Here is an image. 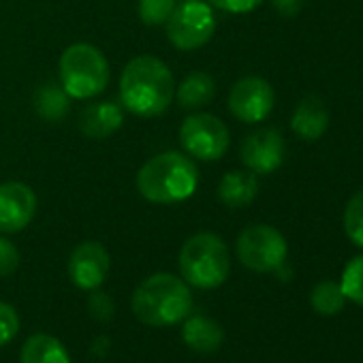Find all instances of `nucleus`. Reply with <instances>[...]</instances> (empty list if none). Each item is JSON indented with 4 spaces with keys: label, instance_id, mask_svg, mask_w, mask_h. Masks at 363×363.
Returning <instances> with one entry per match:
<instances>
[{
    "label": "nucleus",
    "instance_id": "obj_1",
    "mask_svg": "<svg viewBox=\"0 0 363 363\" xmlns=\"http://www.w3.org/2000/svg\"><path fill=\"white\" fill-rule=\"evenodd\" d=\"M175 94L171 69L154 56L133 58L120 77V99L124 109L139 118H156L167 111Z\"/></svg>",
    "mask_w": 363,
    "mask_h": 363
},
{
    "label": "nucleus",
    "instance_id": "obj_2",
    "mask_svg": "<svg viewBox=\"0 0 363 363\" xmlns=\"http://www.w3.org/2000/svg\"><path fill=\"white\" fill-rule=\"evenodd\" d=\"M197 186L199 169L195 160L173 150L152 156L137 173V191L150 203H182L197 193Z\"/></svg>",
    "mask_w": 363,
    "mask_h": 363
},
{
    "label": "nucleus",
    "instance_id": "obj_3",
    "mask_svg": "<svg viewBox=\"0 0 363 363\" xmlns=\"http://www.w3.org/2000/svg\"><path fill=\"white\" fill-rule=\"evenodd\" d=\"M133 314L150 327H171L184 320L193 310L191 286L167 272L152 274L133 293Z\"/></svg>",
    "mask_w": 363,
    "mask_h": 363
},
{
    "label": "nucleus",
    "instance_id": "obj_4",
    "mask_svg": "<svg viewBox=\"0 0 363 363\" xmlns=\"http://www.w3.org/2000/svg\"><path fill=\"white\" fill-rule=\"evenodd\" d=\"M182 280L195 289H218L231 272L229 248L220 235L201 231L189 238L179 250Z\"/></svg>",
    "mask_w": 363,
    "mask_h": 363
},
{
    "label": "nucleus",
    "instance_id": "obj_5",
    "mask_svg": "<svg viewBox=\"0 0 363 363\" xmlns=\"http://www.w3.org/2000/svg\"><path fill=\"white\" fill-rule=\"evenodd\" d=\"M60 86L71 99H92L109 84V62L90 43H73L60 56Z\"/></svg>",
    "mask_w": 363,
    "mask_h": 363
},
{
    "label": "nucleus",
    "instance_id": "obj_6",
    "mask_svg": "<svg viewBox=\"0 0 363 363\" xmlns=\"http://www.w3.org/2000/svg\"><path fill=\"white\" fill-rule=\"evenodd\" d=\"M167 39L173 48L182 52L199 50L210 43L216 30V18L212 5L203 0H184L175 5L171 18L167 20Z\"/></svg>",
    "mask_w": 363,
    "mask_h": 363
},
{
    "label": "nucleus",
    "instance_id": "obj_7",
    "mask_svg": "<svg viewBox=\"0 0 363 363\" xmlns=\"http://www.w3.org/2000/svg\"><path fill=\"white\" fill-rule=\"evenodd\" d=\"M238 259L244 267L257 274L278 272L289 255V244L284 235L269 225L246 227L235 244Z\"/></svg>",
    "mask_w": 363,
    "mask_h": 363
},
{
    "label": "nucleus",
    "instance_id": "obj_8",
    "mask_svg": "<svg viewBox=\"0 0 363 363\" xmlns=\"http://www.w3.org/2000/svg\"><path fill=\"white\" fill-rule=\"evenodd\" d=\"M179 143L197 160H218L229 147V128L212 113H191L182 122Z\"/></svg>",
    "mask_w": 363,
    "mask_h": 363
},
{
    "label": "nucleus",
    "instance_id": "obj_9",
    "mask_svg": "<svg viewBox=\"0 0 363 363\" xmlns=\"http://www.w3.org/2000/svg\"><path fill=\"white\" fill-rule=\"evenodd\" d=\"M276 96L269 82L263 77H242L229 92V111L246 124L263 122L274 109Z\"/></svg>",
    "mask_w": 363,
    "mask_h": 363
},
{
    "label": "nucleus",
    "instance_id": "obj_10",
    "mask_svg": "<svg viewBox=\"0 0 363 363\" xmlns=\"http://www.w3.org/2000/svg\"><path fill=\"white\" fill-rule=\"evenodd\" d=\"M37 214V195L24 182L0 184V233L24 231Z\"/></svg>",
    "mask_w": 363,
    "mask_h": 363
},
{
    "label": "nucleus",
    "instance_id": "obj_11",
    "mask_svg": "<svg viewBox=\"0 0 363 363\" xmlns=\"http://www.w3.org/2000/svg\"><path fill=\"white\" fill-rule=\"evenodd\" d=\"M240 158L252 173L269 175L284 162V139L276 128H259L250 133L240 147Z\"/></svg>",
    "mask_w": 363,
    "mask_h": 363
},
{
    "label": "nucleus",
    "instance_id": "obj_12",
    "mask_svg": "<svg viewBox=\"0 0 363 363\" xmlns=\"http://www.w3.org/2000/svg\"><path fill=\"white\" fill-rule=\"evenodd\" d=\"M109 274V252L99 242H82L69 259V278L82 291L101 289Z\"/></svg>",
    "mask_w": 363,
    "mask_h": 363
},
{
    "label": "nucleus",
    "instance_id": "obj_13",
    "mask_svg": "<svg viewBox=\"0 0 363 363\" xmlns=\"http://www.w3.org/2000/svg\"><path fill=\"white\" fill-rule=\"evenodd\" d=\"M79 130L90 139H105L122 128L124 111L113 101H101L84 107L79 111Z\"/></svg>",
    "mask_w": 363,
    "mask_h": 363
},
{
    "label": "nucleus",
    "instance_id": "obj_14",
    "mask_svg": "<svg viewBox=\"0 0 363 363\" xmlns=\"http://www.w3.org/2000/svg\"><path fill=\"white\" fill-rule=\"evenodd\" d=\"M182 340L184 344L199 352V354H212L216 352L223 342H225V329L210 316L197 314V316H186L182 320Z\"/></svg>",
    "mask_w": 363,
    "mask_h": 363
},
{
    "label": "nucleus",
    "instance_id": "obj_15",
    "mask_svg": "<svg viewBox=\"0 0 363 363\" xmlns=\"http://www.w3.org/2000/svg\"><path fill=\"white\" fill-rule=\"evenodd\" d=\"M259 195V179L250 169H233L223 175L218 184V199L231 210L250 206Z\"/></svg>",
    "mask_w": 363,
    "mask_h": 363
},
{
    "label": "nucleus",
    "instance_id": "obj_16",
    "mask_svg": "<svg viewBox=\"0 0 363 363\" xmlns=\"http://www.w3.org/2000/svg\"><path fill=\"white\" fill-rule=\"evenodd\" d=\"M329 126V113L318 96H306L293 111L291 128L303 141H316Z\"/></svg>",
    "mask_w": 363,
    "mask_h": 363
},
{
    "label": "nucleus",
    "instance_id": "obj_17",
    "mask_svg": "<svg viewBox=\"0 0 363 363\" xmlns=\"http://www.w3.org/2000/svg\"><path fill=\"white\" fill-rule=\"evenodd\" d=\"M216 96V82L212 75L203 73V71H195L191 75L184 77L177 88H175V99L179 103L182 109H201L208 103H212Z\"/></svg>",
    "mask_w": 363,
    "mask_h": 363
},
{
    "label": "nucleus",
    "instance_id": "obj_18",
    "mask_svg": "<svg viewBox=\"0 0 363 363\" xmlns=\"http://www.w3.org/2000/svg\"><path fill=\"white\" fill-rule=\"evenodd\" d=\"M20 359L22 363H71L65 344L48 333L30 335L22 346Z\"/></svg>",
    "mask_w": 363,
    "mask_h": 363
},
{
    "label": "nucleus",
    "instance_id": "obj_19",
    "mask_svg": "<svg viewBox=\"0 0 363 363\" xmlns=\"http://www.w3.org/2000/svg\"><path fill=\"white\" fill-rule=\"evenodd\" d=\"M71 96L56 82H45L35 92V109L48 122H60L69 113Z\"/></svg>",
    "mask_w": 363,
    "mask_h": 363
},
{
    "label": "nucleus",
    "instance_id": "obj_20",
    "mask_svg": "<svg viewBox=\"0 0 363 363\" xmlns=\"http://www.w3.org/2000/svg\"><path fill=\"white\" fill-rule=\"evenodd\" d=\"M310 303H312V310L320 316H333L337 312H342L344 303H346V297L342 293V286L340 282H333V280H323L318 282L312 293H310Z\"/></svg>",
    "mask_w": 363,
    "mask_h": 363
},
{
    "label": "nucleus",
    "instance_id": "obj_21",
    "mask_svg": "<svg viewBox=\"0 0 363 363\" xmlns=\"http://www.w3.org/2000/svg\"><path fill=\"white\" fill-rule=\"evenodd\" d=\"M340 286L346 299L354 301L357 306H363V255L346 263Z\"/></svg>",
    "mask_w": 363,
    "mask_h": 363
},
{
    "label": "nucleus",
    "instance_id": "obj_22",
    "mask_svg": "<svg viewBox=\"0 0 363 363\" xmlns=\"http://www.w3.org/2000/svg\"><path fill=\"white\" fill-rule=\"evenodd\" d=\"M344 231L352 244L363 248V191L350 197L344 212Z\"/></svg>",
    "mask_w": 363,
    "mask_h": 363
},
{
    "label": "nucleus",
    "instance_id": "obj_23",
    "mask_svg": "<svg viewBox=\"0 0 363 363\" xmlns=\"http://www.w3.org/2000/svg\"><path fill=\"white\" fill-rule=\"evenodd\" d=\"M173 9H175V0H139V5H137L139 20L145 26L167 24Z\"/></svg>",
    "mask_w": 363,
    "mask_h": 363
},
{
    "label": "nucleus",
    "instance_id": "obj_24",
    "mask_svg": "<svg viewBox=\"0 0 363 363\" xmlns=\"http://www.w3.org/2000/svg\"><path fill=\"white\" fill-rule=\"evenodd\" d=\"M20 331V316L13 306L0 301V346L9 344Z\"/></svg>",
    "mask_w": 363,
    "mask_h": 363
},
{
    "label": "nucleus",
    "instance_id": "obj_25",
    "mask_svg": "<svg viewBox=\"0 0 363 363\" xmlns=\"http://www.w3.org/2000/svg\"><path fill=\"white\" fill-rule=\"evenodd\" d=\"M113 310H116L113 308V299L107 293L94 289L92 295H90V299H88V312L92 314V318L105 323V320H109L113 316Z\"/></svg>",
    "mask_w": 363,
    "mask_h": 363
},
{
    "label": "nucleus",
    "instance_id": "obj_26",
    "mask_svg": "<svg viewBox=\"0 0 363 363\" xmlns=\"http://www.w3.org/2000/svg\"><path fill=\"white\" fill-rule=\"evenodd\" d=\"M20 267V250L13 242L0 235V278L11 276Z\"/></svg>",
    "mask_w": 363,
    "mask_h": 363
},
{
    "label": "nucleus",
    "instance_id": "obj_27",
    "mask_svg": "<svg viewBox=\"0 0 363 363\" xmlns=\"http://www.w3.org/2000/svg\"><path fill=\"white\" fill-rule=\"evenodd\" d=\"M208 3L227 13H250L263 3V0H208Z\"/></svg>",
    "mask_w": 363,
    "mask_h": 363
},
{
    "label": "nucleus",
    "instance_id": "obj_28",
    "mask_svg": "<svg viewBox=\"0 0 363 363\" xmlns=\"http://www.w3.org/2000/svg\"><path fill=\"white\" fill-rule=\"evenodd\" d=\"M272 5L282 18H295L303 7V0H272Z\"/></svg>",
    "mask_w": 363,
    "mask_h": 363
}]
</instances>
